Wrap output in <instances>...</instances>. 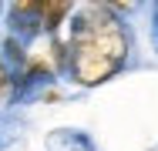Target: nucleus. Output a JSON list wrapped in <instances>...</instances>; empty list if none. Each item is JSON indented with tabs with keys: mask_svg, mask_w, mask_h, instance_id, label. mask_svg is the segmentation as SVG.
Returning <instances> with one entry per match:
<instances>
[{
	"mask_svg": "<svg viewBox=\"0 0 158 151\" xmlns=\"http://www.w3.org/2000/svg\"><path fill=\"white\" fill-rule=\"evenodd\" d=\"M14 91V71L0 60V101H7V94Z\"/></svg>",
	"mask_w": 158,
	"mask_h": 151,
	"instance_id": "39448f33",
	"label": "nucleus"
},
{
	"mask_svg": "<svg viewBox=\"0 0 158 151\" xmlns=\"http://www.w3.org/2000/svg\"><path fill=\"white\" fill-rule=\"evenodd\" d=\"M10 27L17 40H31L40 34V20H37V7L34 0H20V3H10Z\"/></svg>",
	"mask_w": 158,
	"mask_h": 151,
	"instance_id": "f03ea898",
	"label": "nucleus"
},
{
	"mask_svg": "<svg viewBox=\"0 0 158 151\" xmlns=\"http://www.w3.org/2000/svg\"><path fill=\"white\" fill-rule=\"evenodd\" d=\"M67 74L81 88H98L114 77L128 60V30L108 3L77 7L67 34Z\"/></svg>",
	"mask_w": 158,
	"mask_h": 151,
	"instance_id": "f257e3e1",
	"label": "nucleus"
},
{
	"mask_svg": "<svg viewBox=\"0 0 158 151\" xmlns=\"http://www.w3.org/2000/svg\"><path fill=\"white\" fill-rule=\"evenodd\" d=\"M155 34H158V24H155Z\"/></svg>",
	"mask_w": 158,
	"mask_h": 151,
	"instance_id": "423d86ee",
	"label": "nucleus"
},
{
	"mask_svg": "<svg viewBox=\"0 0 158 151\" xmlns=\"http://www.w3.org/2000/svg\"><path fill=\"white\" fill-rule=\"evenodd\" d=\"M34 7H37L40 30H47V34H57V27L64 24V17L74 10V3H67V0H34Z\"/></svg>",
	"mask_w": 158,
	"mask_h": 151,
	"instance_id": "7ed1b4c3",
	"label": "nucleus"
},
{
	"mask_svg": "<svg viewBox=\"0 0 158 151\" xmlns=\"http://www.w3.org/2000/svg\"><path fill=\"white\" fill-rule=\"evenodd\" d=\"M51 145H67V151H94L91 145V138L88 134H81V131H57V134H51Z\"/></svg>",
	"mask_w": 158,
	"mask_h": 151,
	"instance_id": "20e7f679",
	"label": "nucleus"
}]
</instances>
